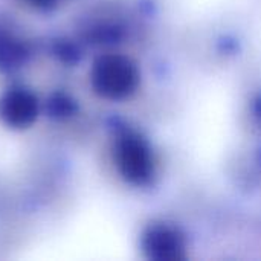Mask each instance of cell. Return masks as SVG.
Listing matches in <instances>:
<instances>
[{"mask_svg":"<svg viewBox=\"0 0 261 261\" xmlns=\"http://www.w3.org/2000/svg\"><path fill=\"white\" fill-rule=\"evenodd\" d=\"M37 113V99L24 89H12L0 99V118L9 127L24 128L35 121Z\"/></svg>","mask_w":261,"mask_h":261,"instance_id":"obj_1","label":"cell"},{"mask_svg":"<svg viewBox=\"0 0 261 261\" xmlns=\"http://www.w3.org/2000/svg\"><path fill=\"white\" fill-rule=\"evenodd\" d=\"M24 58V46L12 34L2 31L0 28V67L12 69Z\"/></svg>","mask_w":261,"mask_h":261,"instance_id":"obj_2","label":"cell"},{"mask_svg":"<svg viewBox=\"0 0 261 261\" xmlns=\"http://www.w3.org/2000/svg\"><path fill=\"white\" fill-rule=\"evenodd\" d=\"M31 3H34V5H37V6H50V5H54L57 0H29Z\"/></svg>","mask_w":261,"mask_h":261,"instance_id":"obj_3","label":"cell"}]
</instances>
